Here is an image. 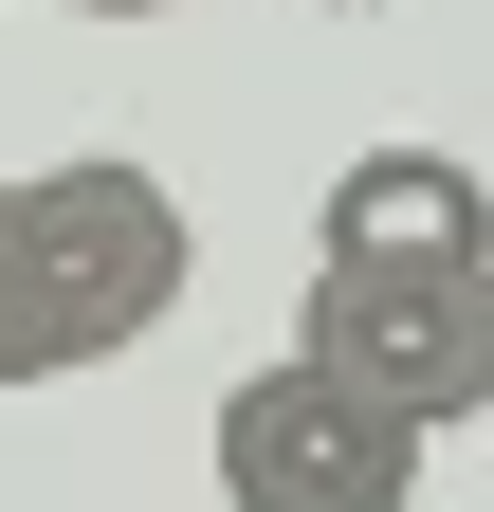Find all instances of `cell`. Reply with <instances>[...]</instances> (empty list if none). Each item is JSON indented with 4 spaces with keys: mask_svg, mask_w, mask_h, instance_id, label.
I'll list each match as a JSON object with an SVG mask.
<instances>
[{
    "mask_svg": "<svg viewBox=\"0 0 494 512\" xmlns=\"http://www.w3.org/2000/svg\"><path fill=\"white\" fill-rule=\"evenodd\" d=\"M183 275H202V220H183V183L92 147V165H37L0 183V384H74L110 348H147Z\"/></svg>",
    "mask_w": 494,
    "mask_h": 512,
    "instance_id": "1",
    "label": "cell"
},
{
    "mask_svg": "<svg viewBox=\"0 0 494 512\" xmlns=\"http://www.w3.org/2000/svg\"><path fill=\"white\" fill-rule=\"evenodd\" d=\"M293 366L366 384L403 439L494 403V275H312L293 293Z\"/></svg>",
    "mask_w": 494,
    "mask_h": 512,
    "instance_id": "2",
    "label": "cell"
},
{
    "mask_svg": "<svg viewBox=\"0 0 494 512\" xmlns=\"http://www.w3.org/2000/svg\"><path fill=\"white\" fill-rule=\"evenodd\" d=\"M220 494H238V512H403V494H421V439L366 403V384H330V366L275 348V366L220 403Z\"/></svg>",
    "mask_w": 494,
    "mask_h": 512,
    "instance_id": "3",
    "label": "cell"
},
{
    "mask_svg": "<svg viewBox=\"0 0 494 512\" xmlns=\"http://www.w3.org/2000/svg\"><path fill=\"white\" fill-rule=\"evenodd\" d=\"M312 275H494V183L458 147H348L312 202Z\"/></svg>",
    "mask_w": 494,
    "mask_h": 512,
    "instance_id": "4",
    "label": "cell"
},
{
    "mask_svg": "<svg viewBox=\"0 0 494 512\" xmlns=\"http://www.w3.org/2000/svg\"><path fill=\"white\" fill-rule=\"evenodd\" d=\"M55 19H183V0H55Z\"/></svg>",
    "mask_w": 494,
    "mask_h": 512,
    "instance_id": "5",
    "label": "cell"
},
{
    "mask_svg": "<svg viewBox=\"0 0 494 512\" xmlns=\"http://www.w3.org/2000/svg\"><path fill=\"white\" fill-rule=\"evenodd\" d=\"M312 19H366V0H312Z\"/></svg>",
    "mask_w": 494,
    "mask_h": 512,
    "instance_id": "6",
    "label": "cell"
}]
</instances>
